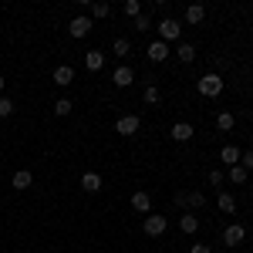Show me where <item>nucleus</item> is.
<instances>
[{"mask_svg":"<svg viewBox=\"0 0 253 253\" xmlns=\"http://www.w3.org/2000/svg\"><path fill=\"white\" fill-rule=\"evenodd\" d=\"M196 88H199L203 98H216V95H223V78L216 71H210V75H203V78L196 81Z\"/></svg>","mask_w":253,"mask_h":253,"instance_id":"1","label":"nucleus"},{"mask_svg":"<svg viewBox=\"0 0 253 253\" xmlns=\"http://www.w3.org/2000/svg\"><path fill=\"white\" fill-rule=\"evenodd\" d=\"M179 38H182V24H179V20H172V17L159 20V41L169 44V41H179Z\"/></svg>","mask_w":253,"mask_h":253,"instance_id":"2","label":"nucleus"},{"mask_svg":"<svg viewBox=\"0 0 253 253\" xmlns=\"http://www.w3.org/2000/svg\"><path fill=\"white\" fill-rule=\"evenodd\" d=\"M142 230H145L149 236H162L166 230H169V219L159 216V213H149V216H145V223H142Z\"/></svg>","mask_w":253,"mask_h":253,"instance_id":"3","label":"nucleus"},{"mask_svg":"<svg viewBox=\"0 0 253 253\" xmlns=\"http://www.w3.org/2000/svg\"><path fill=\"white\" fill-rule=\"evenodd\" d=\"M223 243H226V247H240V243H247V226H243V223H230V226L223 230Z\"/></svg>","mask_w":253,"mask_h":253,"instance_id":"4","label":"nucleus"},{"mask_svg":"<svg viewBox=\"0 0 253 253\" xmlns=\"http://www.w3.org/2000/svg\"><path fill=\"white\" fill-rule=\"evenodd\" d=\"M138 128H142V118H138V115H122L115 122L118 135H138Z\"/></svg>","mask_w":253,"mask_h":253,"instance_id":"5","label":"nucleus"},{"mask_svg":"<svg viewBox=\"0 0 253 253\" xmlns=\"http://www.w3.org/2000/svg\"><path fill=\"white\" fill-rule=\"evenodd\" d=\"M68 34H71V38H88V34H91V17H84V14H78V17L71 20V24H68Z\"/></svg>","mask_w":253,"mask_h":253,"instance_id":"6","label":"nucleus"},{"mask_svg":"<svg viewBox=\"0 0 253 253\" xmlns=\"http://www.w3.org/2000/svg\"><path fill=\"white\" fill-rule=\"evenodd\" d=\"M132 81H135V71H132L128 64H118L115 71H112V84H115V88H128Z\"/></svg>","mask_w":253,"mask_h":253,"instance_id":"7","label":"nucleus"},{"mask_svg":"<svg viewBox=\"0 0 253 253\" xmlns=\"http://www.w3.org/2000/svg\"><path fill=\"white\" fill-rule=\"evenodd\" d=\"M175 203H179V206H189V210H203V206H206V196L193 189V193H179Z\"/></svg>","mask_w":253,"mask_h":253,"instance_id":"8","label":"nucleus"},{"mask_svg":"<svg viewBox=\"0 0 253 253\" xmlns=\"http://www.w3.org/2000/svg\"><path fill=\"white\" fill-rule=\"evenodd\" d=\"M132 210H135V213H152V196L145 193V189H135V193H132Z\"/></svg>","mask_w":253,"mask_h":253,"instance_id":"9","label":"nucleus"},{"mask_svg":"<svg viewBox=\"0 0 253 253\" xmlns=\"http://www.w3.org/2000/svg\"><path fill=\"white\" fill-rule=\"evenodd\" d=\"M166 58H172V51H169V44H166V41H152V44H149V61H166Z\"/></svg>","mask_w":253,"mask_h":253,"instance_id":"10","label":"nucleus"},{"mask_svg":"<svg viewBox=\"0 0 253 253\" xmlns=\"http://www.w3.org/2000/svg\"><path fill=\"white\" fill-rule=\"evenodd\" d=\"M71 81H75V68H71V64H58V68H54V84H58V88H68Z\"/></svg>","mask_w":253,"mask_h":253,"instance_id":"11","label":"nucleus"},{"mask_svg":"<svg viewBox=\"0 0 253 253\" xmlns=\"http://www.w3.org/2000/svg\"><path fill=\"white\" fill-rule=\"evenodd\" d=\"M101 186H105V182H101L98 172H81V189H84V193H101Z\"/></svg>","mask_w":253,"mask_h":253,"instance_id":"12","label":"nucleus"},{"mask_svg":"<svg viewBox=\"0 0 253 253\" xmlns=\"http://www.w3.org/2000/svg\"><path fill=\"white\" fill-rule=\"evenodd\" d=\"M179 230H182V233H186V236H193L196 230H199V216H193V213H189V210H186V213L179 216Z\"/></svg>","mask_w":253,"mask_h":253,"instance_id":"13","label":"nucleus"},{"mask_svg":"<svg viewBox=\"0 0 253 253\" xmlns=\"http://www.w3.org/2000/svg\"><path fill=\"white\" fill-rule=\"evenodd\" d=\"M169 135H172L175 142H189V138H193L196 132H193V125H189V122H175V125H172V132H169Z\"/></svg>","mask_w":253,"mask_h":253,"instance_id":"14","label":"nucleus"},{"mask_svg":"<svg viewBox=\"0 0 253 253\" xmlns=\"http://www.w3.org/2000/svg\"><path fill=\"white\" fill-rule=\"evenodd\" d=\"M216 210H219V213H236V196L233 193H219L216 196Z\"/></svg>","mask_w":253,"mask_h":253,"instance_id":"15","label":"nucleus"},{"mask_svg":"<svg viewBox=\"0 0 253 253\" xmlns=\"http://www.w3.org/2000/svg\"><path fill=\"white\" fill-rule=\"evenodd\" d=\"M84 68L88 71H101L105 68V51H88L84 54Z\"/></svg>","mask_w":253,"mask_h":253,"instance_id":"16","label":"nucleus"},{"mask_svg":"<svg viewBox=\"0 0 253 253\" xmlns=\"http://www.w3.org/2000/svg\"><path fill=\"white\" fill-rule=\"evenodd\" d=\"M219 162L223 166H240V149L236 145H223L219 149Z\"/></svg>","mask_w":253,"mask_h":253,"instance_id":"17","label":"nucleus"},{"mask_svg":"<svg viewBox=\"0 0 253 253\" xmlns=\"http://www.w3.org/2000/svg\"><path fill=\"white\" fill-rule=\"evenodd\" d=\"M14 189H31V182H34V175H31V169H20V172H14Z\"/></svg>","mask_w":253,"mask_h":253,"instance_id":"18","label":"nucleus"},{"mask_svg":"<svg viewBox=\"0 0 253 253\" xmlns=\"http://www.w3.org/2000/svg\"><path fill=\"white\" fill-rule=\"evenodd\" d=\"M203 17H206V7L203 3H189L186 7V24H199Z\"/></svg>","mask_w":253,"mask_h":253,"instance_id":"19","label":"nucleus"},{"mask_svg":"<svg viewBox=\"0 0 253 253\" xmlns=\"http://www.w3.org/2000/svg\"><path fill=\"white\" fill-rule=\"evenodd\" d=\"M226 179H230L233 186H243V182L250 179V172H247L243 166H230V172H226Z\"/></svg>","mask_w":253,"mask_h":253,"instance_id":"20","label":"nucleus"},{"mask_svg":"<svg viewBox=\"0 0 253 253\" xmlns=\"http://www.w3.org/2000/svg\"><path fill=\"white\" fill-rule=\"evenodd\" d=\"M88 10H91V17H98V20L112 17V3H105V0H98V3H88Z\"/></svg>","mask_w":253,"mask_h":253,"instance_id":"21","label":"nucleus"},{"mask_svg":"<svg viewBox=\"0 0 253 253\" xmlns=\"http://www.w3.org/2000/svg\"><path fill=\"white\" fill-rule=\"evenodd\" d=\"M233 125H236L233 112H219V115H216V128H219V132H233Z\"/></svg>","mask_w":253,"mask_h":253,"instance_id":"22","label":"nucleus"},{"mask_svg":"<svg viewBox=\"0 0 253 253\" xmlns=\"http://www.w3.org/2000/svg\"><path fill=\"white\" fill-rule=\"evenodd\" d=\"M112 54H115V58H128V54H132V41H128V38H118L115 44H112Z\"/></svg>","mask_w":253,"mask_h":253,"instance_id":"23","label":"nucleus"},{"mask_svg":"<svg viewBox=\"0 0 253 253\" xmlns=\"http://www.w3.org/2000/svg\"><path fill=\"white\" fill-rule=\"evenodd\" d=\"M175 58L182 61V64H193L196 61V47L193 44H179V47H175Z\"/></svg>","mask_w":253,"mask_h":253,"instance_id":"24","label":"nucleus"},{"mask_svg":"<svg viewBox=\"0 0 253 253\" xmlns=\"http://www.w3.org/2000/svg\"><path fill=\"white\" fill-rule=\"evenodd\" d=\"M71 108H75V105H71V98H58V101H54V115H58V118L71 115Z\"/></svg>","mask_w":253,"mask_h":253,"instance_id":"25","label":"nucleus"},{"mask_svg":"<svg viewBox=\"0 0 253 253\" xmlns=\"http://www.w3.org/2000/svg\"><path fill=\"white\" fill-rule=\"evenodd\" d=\"M122 10H125V14H128V17H142V3H138V0H125V7H122Z\"/></svg>","mask_w":253,"mask_h":253,"instance_id":"26","label":"nucleus"},{"mask_svg":"<svg viewBox=\"0 0 253 253\" xmlns=\"http://www.w3.org/2000/svg\"><path fill=\"white\" fill-rule=\"evenodd\" d=\"M14 108H17V105H14L10 98L0 95V118H10V115H14Z\"/></svg>","mask_w":253,"mask_h":253,"instance_id":"27","label":"nucleus"},{"mask_svg":"<svg viewBox=\"0 0 253 253\" xmlns=\"http://www.w3.org/2000/svg\"><path fill=\"white\" fill-rule=\"evenodd\" d=\"M142 98H145V105H159V98H162V95H159V88H156V84H149Z\"/></svg>","mask_w":253,"mask_h":253,"instance_id":"28","label":"nucleus"},{"mask_svg":"<svg viewBox=\"0 0 253 253\" xmlns=\"http://www.w3.org/2000/svg\"><path fill=\"white\" fill-rule=\"evenodd\" d=\"M210 182H213V186H223V182H226V172H223V169H213V172H210Z\"/></svg>","mask_w":253,"mask_h":253,"instance_id":"29","label":"nucleus"},{"mask_svg":"<svg viewBox=\"0 0 253 253\" xmlns=\"http://www.w3.org/2000/svg\"><path fill=\"white\" fill-rule=\"evenodd\" d=\"M240 166H243L247 172L253 169V149H250V152H240Z\"/></svg>","mask_w":253,"mask_h":253,"instance_id":"30","label":"nucleus"},{"mask_svg":"<svg viewBox=\"0 0 253 253\" xmlns=\"http://www.w3.org/2000/svg\"><path fill=\"white\" fill-rule=\"evenodd\" d=\"M135 31H152V20H149L145 14H142V17L135 20Z\"/></svg>","mask_w":253,"mask_h":253,"instance_id":"31","label":"nucleus"},{"mask_svg":"<svg viewBox=\"0 0 253 253\" xmlns=\"http://www.w3.org/2000/svg\"><path fill=\"white\" fill-rule=\"evenodd\" d=\"M189 253H213V247H210V243H193Z\"/></svg>","mask_w":253,"mask_h":253,"instance_id":"32","label":"nucleus"},{"mask_svg":"<svg viewBox=\"0 0 253 253\" xmlns=\"http://www.w3.org/2000/svg\"><path fill=\"white\" fill-rule=\"evenodd\" d=\"M3 88H7V81H3V78H0V95H3Z\"/></svg>","mask_w":253,"mask_h":253,"instance_id":"33","label":"nucleus"}]
</instances>
